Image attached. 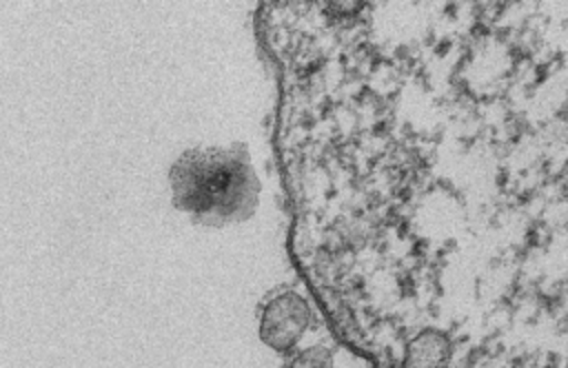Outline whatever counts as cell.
<instances>
[{
	"mask_svg": "<svg viewBox=\"0 0 568 368\" xmlns=\"http://www.w3.org/2000/svg\"><path fill=\"white\" fill-rule=\"evenodd\" d=\"M333 359L326 348H308L288 368H331Z\"/></svg>",
	"mask_w": 568,
	"mask_h": 368,
	"instance_id": "277c9868",
	"label": "cell"
},
{
	"mask_svg": "<svg viewBox=\"0 0 568 368\" xmlns=\"http://www.w3.org/2000/svg\"><path fill=\"white\" fill-rule=\"evenodd\" d=\"M180 184H175V193L180 195V204L189 211L211 213L215 211H233L242 200V191H233L240 184L237 173H242L229 157H202L186 168H175Z\"/></svg>",
	"mask_w": 568,
	"mask_h": 368,
	"instance_id": "6da1fadb",
	"label": "cell"
},
{
	"mask_svg": "<svg viewBox=\"0 0 568 368\" xmlns=\"http://www.w3.org/2000/svg\"><path fill=\"white\" fill-rule=\"evenodd\" d=\"M308 304L297 293H282L266 304L260 333L271 348L277 352H288L308 328Z\"/></svg>",
	"mask_w": 568,
	"mask_h": 368,
	"instance_id": "7a4b0ae2",
	"label": "cell"
},
{
	"mask_svg": "<svg viewBox=\"0 0 568 368\" xmlns=\"http://www.w3.org/2000/svg\"><path fill=\"white\" fill-rule=\"evenodd\" d=\"M446 359V339L428 333L413 341L406 368H442Z\"/></svg>",
	"mask_w": 568,
	"mask_h": 368,
	"instance_id": "3957f363",
	"label": "cell"
}]
</instances>
